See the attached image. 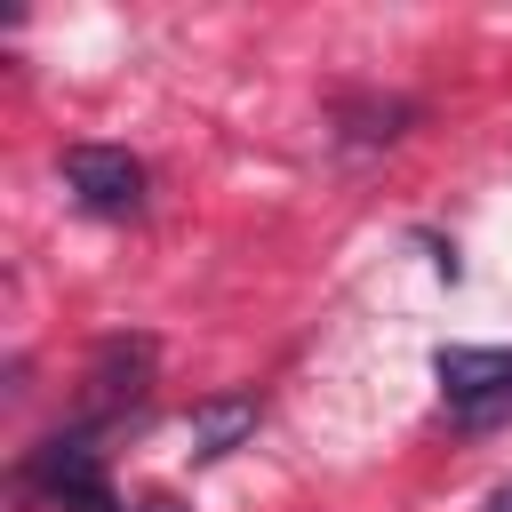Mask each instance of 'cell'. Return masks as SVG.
Wrapping results in <instances>:
<instances>
[{
	"label": "cell",
	"mask_w": 512,
	"mask_h": 512,
	"mask_svg": "<svg viewBox=\"0 0 512 512\" xmlns=\"http://www.w3.org/2000/svg\"><path fill=\"white\" fill-rule=\"evenodd\" d=\"M432 376L456 408V424H496L512 416V344H440Z\"/></svg>",
	"instance_id": "obj_1"
},
{
	"label": "cell",
	"mask_w": 512,
	"mask_h": 512,
	"mask_svg": "<svg viewBox=\"0 0 512 512\" xmlns=\"http://www.w3.org/2000/svg\"><path fill=\"white\" fill-rule=\"evenodd\" d=\"M24 488H40L56 512H120L112 488H104V464H96L88 432H48V440L24 456Z\"/></svg>",
	"instance_id": "obj_2"
},
{
	"label": "cell",
	"mask_w": 512,
	"mask_h": 512,
	"mask_svg": "<svg viewBox=\"0 0 512 512\" xmlns=\"http://www.w3.org/2000/svg\"><path fill=\"white\" fill-rule=\"evenodd\" d=\"M152 336H104L88 352V376H80V416L104 424V416H128V400H144L152 384Z\"/></svg>",
	"instance_id": "obj_3"
},
{
	"label": "cell",
	"mask_w": 512,
	"mask_h": 512,
	"mask_svg": "<svg viewBox=\"0 0 512 512\" xmlns=\"http://www.w3.org/2000/svg\"><path fill=\"white\" fill-rule=\"evenodd\" d=\"M64 184L88 216H136L144 208V168L120 144H72L64 152Z\"/></svg>",
	"instance_id": "obj_4"
},
{
	"label": "cell",
	"mask_w": 512,
	"mask_h": 512,
	"mask_svg": "<svg viewBox=\"0 0 512 512\" xmlns=\"http://www.w3.org/2000/svg\"><path fill=\"white\" fill-rule=\"evenodd\" d=\"M256 416H264V408H256V392H216V400H200V408H192V424H184V432H192V456H200V464L232 456V448L256 432Z\"/></svg>",
	"instance_id": "obj_5"
},
{
	"label": "cell",
	"mask_w": 512,
	"mask_h": 512,
	"mask_svg": "<svg viewBox=\"0 0 512 512\" xmlns=\"http://www.w3.org/2000/svg\"><path fill=\"white\" fill-rule=\"evenodd\" d=\"M128 512H192V504H176V496H144V504H128Z\"/></svg>",
	"instance_id": "obj_6"
},
{
	"label": "cell",
	"mask_w": 512,
	"mask_h": 512,
	"mask_svg": "<svg viewBox=\"0 0 512 512\" xmlns=\"http://www.w3.org/2000/svg\"><path fill=\"white\" fill-rule=\"evenodd\" d=\"M488 512H512V480H504V488H496V496H488Z\"/></svg>",
	"instance_id": "obj_7"
}]
</instances>
